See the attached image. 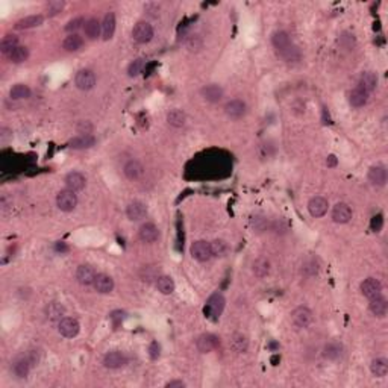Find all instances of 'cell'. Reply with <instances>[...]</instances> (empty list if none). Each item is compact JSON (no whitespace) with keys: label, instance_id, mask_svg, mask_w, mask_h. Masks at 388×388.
Here are the masks:
<instances>
[{"label":"cell","instance_id":"7bdbcfd3","mask_svg":"<svg viewBox=\"0 0 388 388\" xmlns=\"http://www.w3.org/2000/svg\"><path fill=\"white\" fill-rule=\"evenodd\" d=\"M29 58V50L24 47V46H18L15 47L9 55H8V59L14 64H21L24 62L26 59Z\"/></svg>","mask_w":388,"mask_h":388},{"label":"cell","instance_id":"f5cc1de1","mask_svg":"<svg viewBox=\"0 0 388 388\" xmlns=\"http://www.w3.org/2000/svg\"><path fill=\"white\" fill-rule=\"evenodd\" d=\"M167 388H184L185 387V382L184 381H170L165 384Z\"/></svg>","mask_w":388,"mask_h":388},{"label":"cell","instance_id":"603a6c76","mask_svg":"<svg viewBox=\"0 0 388 388\" xmlns=\"http://www.w3.org/2000/svg\"><path fill=\"white\" fill-rule=\"evenodd\" d=\"M123 173H124V176H126L127 179L135 181V179H140V178L143 176V173H144V167L141 165V162H140V161H137V159H131V161H127V162L124 164V167H123Z\"/></svg>","mask_w":388,"mask_h":388},{"label":"cell","instance_id":"e575fe53","mask_svg":"<svg viewBox=\"0 0 388 388\" xmlns=\"http://www.w3.org/2000/svg\"><path fill=\"white\" fill-rule=\"evenodd\" d=\"M82 46H83V38L79 36L77 33H70V35L65 36V39L62 41V47H64L67 52H77Z\"/></svg>","mask_w":388,"mask_h":388},{"label":"cell","instance_id":"e0dca14e","mask_svg":"<svg viewBox=\"0 0 388 388\" xmlns=\"http://www.w3.org/2000/svg\"><path fill=\"white\" fill-rule=\"evenodd\" d=\"M378 74L373 73V71H364L361 76H360V82H358V88H361L363 91H366L367 94H370L372 91L376 90L378 87Z\"/></svg>","mask_w":388,"mask_h":388},{"label":"cell","instance_id":"836d02e7","mask_svg":"<svg viewBox=\"0 0 388 388\" xmlns=\"http://www.w3.org/2000/svg\"><path fill=\"white\" fill-rule=\"evenodd\" d=\"M156 288H158V291H161L162 294H171V293L175 291L176 285H175V281H173L170 276L161 275V276L156 278Z\"/></svg>","mask_w":388,"mask_h":388},{"label":"cell","instance_id":"bcb514c9","mask_svg":"<svg viewBox=\"0 0 388 388\" xmlns=\"http://www.w3.org/2000/svg\"><path fill=\"white\" fill-rule=\"evenodd\" d=\"M250 225L256 232H263L269 228V220L263 215H253L250 219Z\"/></svg>","mask_w":388,"mask_h":388},{"label":"cell","instance_id":"484cf974","mask_svg":"<svg viewBox=\"0 0 388 388\" xmlns=\"http://www.w3.org/2000/svg\"><path fill=\"white\" fill-rule=\"evenodd\" d=\"M272 44H273V47L281 53V52H284L287 47L291 46L290 35H288L285 30H276V32L272 35Z\"/></svg>","mask_w":388,"mask_h":388},{"label":"cell","instance_id":"2e32d148","mask_svg":"<svg viewBox=\"0 0 388 388\" xmlns=\"http://www.w3.org/2000/svg\"><path fill=\"white\" fill-rule=\"evenodd\" d=\"M126 215L131 222H138L143 220L147 215V208L143 202L140 200H134L127 205L126 208Z\"/></svg>","mask_w":388,"mask_h":388},{"label":"cell","instance_id":"7a4b0ae2","mask_svg":"<svg viewBox=\"0 0 388 388\" xmlns=\"http://www.w3.org/2000/svg\"><path fill=\"white\" fill-rule=\"evenodd\" d=\"M225 304H226V300H225V297H223L220 293L212 294V296L206 300V305H205V308H203L205 316L209 317V319H217V317H220V314H222L223 310H225Z\"/></svg>","mask_w":388,"mask_h":388},{"label":"cell","instance_id":"8fae6325","mask_svg":"<svg viewBox=\"0 0 388 388\" xmlns=\"http://www.w3.org/2000/svg\"><path fill=\"white\" fill-rule=\"evenodd\" d=\"M328 208H329V203L325 197L322 196H316L313 197L310 202H308V211L313 217L319 219V217H323L326 212H328Z\"/></svg>","mask_w":388,"mask_h":388},{"label":"cell","instance_id":"7dc6e473","mask_svg":"<svg viewBox=\"0 0 388 388\" xmlns=\"http://www.w3.org/2000/svg\"><path fill=\"white\" fill-rule=\"evenodd\" d=\"M64 6H65V3H64L62 0L49 2V5H47V15H49V17H53V15L59 14V12L64 9Z\"/></svg>","mask_w":388,"mask_h":388},{"label":"cell","instance_id":"8992f818","mask_svg":"<svg viewBox=\"0 0 388 388\" xmlns=\"http://www.w3.org/2000/svg\"><path fill=\"white\" fill-rule=\"evenodd\" d=\"M74 83L79 90L82 91H90L94 88L96 85V74L88 70V68H83V70H79L76 73V77H74Z\"/></svg>","mask_w":388,"mask_h":388},{"label":"cell","instance_id":"3957f363","mask_svg":"<svg viewBox=\"0 0 388 388\" xmlns=\"http://www.w3.org/2000/svg\"><path fill=\"white\" fill-rule=\"evenodd\" d=\"M56 205L64 212H71L77 206V196L71 190H61L56 196Z\"/></svg>","mask_w":388,"mask_h":388},{"label":"cell","instance_id":"ab89813d","mask_svg":"<svg viewBox=\"0 0 388 388\" xmlns=\"http://www.w3.org/2000/svg\"><path fill=\"white\" fill-rule=\"evenodd\" d=\"M211 244V252H212V256H217V258H225L228 253H229V244L225 241V240H214L209 243Z\"/></svg>","mask_w":388,"mask_h":388},{"label":"cell","instance_id":"f546056e","mask_svg":"<svg viewBox=\"0 0 388 388\" xmlns=\"http://www.w3.org/2000/svg\"><path fill=\"white\" fill-rule=\"evenodd\" d=\"M96 144V138L88 134V135H79L70 141V147L74 150H83V149H91Z\"/></svg>","mask_w":388,"mask_h":388},{"label":"cell","instance_id":"5bb4252c","mask_svg":"<svg viewBox=\"0 0 388 388\" xmlns=\"http://www.w3.org/2000/svg\"><path fill=\"white\" fill-rule=\"evenodd\" d=\"M351 219H352V209H351V206H349L348 203L338 202V203L332 208V220H334L335 223L343 225V223L351 222Z\"/></svg>","mask_w":388,"mask_h":388},{"label":"cell","instance_id":"30bf717a","mask_svg":"<svg viewBox=\"0 0 388 388\" xmlns=\"http://www.w3.org/2000/svg\"><path fill=\"white\" fill-rule=\"evenodd\" d=\"M196 346H197L199 352H202V354H209V352L215 351V349L220 346V340H219L215 335H212V334H203V335H200V337L197 338Z\"/></svg>","mask_w":388,"mask_h":388},{"label":"cell","instance_id":"ffe728a7","mask_svg":"<svg viewBox=\"0 0 388 388\" xmlns=\"http://www.w3.org/2000/svg\"><path fill=\"white\" fill-rule=\"evenodd\" d=\"M93 287L96 288V291L102 293V294H108L114 290V279L109 275L105 273H97Z\"/></svg>","mask_w":388,"mask_h":388},{"label":"cell","instance_id":"5b68a950","mask_svg":"<svg viewBox=\"0 0 388 388\" xmlns=\"http://www.w3.org/2000/svg\"><path fill=\"white\" fill-rule=\"evenodd\" d=\"M190 253L191 256L199 261V263H206L212 258V252H211V244L203 241V240H199V241H194L191 244V249H190Z\"/></svg>","mask_w":388,"mask_h":388},{"label":"cell","instance_id":"4316f807","mask_svg":"<svg viewBox=\"0 0 388 388\" xmlns=\"http://www.w3.org/2000/svg\"><path fill=\"white\" fill-rule=\"evenodd\" d=\"M83 32H85V36L88 39H96L97 36H100V32H102V23L91 17L88 20H85V24H83Z\"/></svg>","mask_w":388,"mask_h":388},{"label":"cell","instance_id":"f35d334b","mask_svg":"<svg viewBox=\"0 0 388 388\" xmlns=\"http://www.w3.org/2000/svg\"><path fill=\"white\" fill-rule=\"evenodd\" d=\"M15 47H18V36L17 35H12V33H8L2 38L0 41V50L8 56Z\"/></svg>","mask_w":388,"mask_h":388},{"label":"cell","instance_id":"7402d4cb","mask_svg":"<svg viewBox=\"0 0 388 388\" xmlns=\"http://www.w3.org/2000/svg\"><path fill=\"white\" fill-rule=\"evenodd\" d=\"M115 26H117L115 14H114V12L105 14L103 20H102V38H103L105 41H108V39H111V38L114 36Z\"/></svg>","mask_w":388,"mask_h":388},{"label":"cell","instance_id":"ba28073f","mask_svg":"<svg viewBox=\"0 0 388 388\" xmlns=\"http://www.w3.org/2000/svg\"><path fill=\"white\" fill-rule=\"evenodd\" d=\"M58 331L62 337L65 338H73L79 334L80 331V325L76 319L73 317H64L59 323H58Z\"/></svg>","mask_w":388,"mask_h":388},{"label":"cell","instance_id":"9c48e42d","mask_svg":"<svg viewBox=\"0 0 388 388\" xmlns=\"http://www.w3.org/2000/svg\"><path fill=\"white\" fill-rule=\"evenodd\" d=\"M127 364V357L120 352V351H112V352H108L105 357H103V366L109 370H117V369H121Z\"/></svg>","mask_w":388,"mask_h":388},{"label":"cell","instance_id":"d6986e66","mask_svg":"<svg viewBox=\"0 0 388 388\" xmlns=\"http://www.w3.org/2000/svg\"><path fill=\"white\" fill-rule=\"evenodd\" d=\"M200 94L202 97L206 100V102H211V103H217L222 100L223 97V90L220 85L217 83H209V85H205L202 90H200Z\"/></svg>","mask_w":388,"mask_h":388},{"label":"cell","instance_id":"74e56055","mask_svg":"<svg viewBox=\"0 0 388 388\" xmlns=\"http://www.w3.org/2000/svg\"><path fill=\"white\" fill-rule=\"evenodd\" d=\"M9 97L12 100H23V99H29L30 97V88L24 83H15L11 90H9Z\"/></svg>","mask_w":388,"mask_h":388},{"label":"cell","instance_id":"db71d44e","mask_svg":"<svg viewBox=\"0 0 388 388\" xmlns=\"http://www.w3.org/2000/svg\"><path fill=\"white\" fill-rule=\"evenodd\" d=\"M326 164H328L329 167H334V165L337 164V158H335L334 155H329V156H328V161H326Z\"/></svg>","mask_w":388,"mask_h":388},{"label":"cell","instance_id":"6da1fadb","mask_svg":"<svg viewBox=\"0 0 388 388\" xmlns=\"http://www.w3.org/2000/svg\"><path fill=\"white\" fill-rule=\"evenodd\" d=\"M291 322L299 329H307L314 322V314L308 307H297L291 313Z\"/></svg>","mask_w":388,"mask_h":388},{"label":"cell","instance_id":"60d3db41","mask_svg":"<svg viewBox=\"0 0 388 388\" xmlns=\"http://www.w3.org/2000/svg\"><path fill=\"white\" fill-rule=\"evenodd\" d=\"M270 273V263L266 258H258L253 263V275L260 279L266 278Z\"/></svg>","mask_w":388,"mask_h":388},{"label":"cell","instance_id":"b9f144b4","mask_svg":"<svg viewBox=\"0 0 388 388\" xmlns=\"http://www.w3.org/2000/svg\"><path fill=\"white\" fill-rule=\"evenodd\" d=\"M343 355V348L338 343H329L323 349V357L329 361H335Z\"/></svg>","mask_w":388,"mask_h":388},{"label":"cell","instance_id":"8d00e7d4","mask_svg":"<svg viewBox=\"0 0 388 388\" xmlns=\"http://www.w3.org/2000/svg\"><path fill=\"white\" fill-rule=\"evenodd\" d=\"M372 375L376 378H385L388 373V363L385 358H375L370 364Z\"/></svg>","mask_w":388,"mask_h":388},{"label":"cell","instance_id":"83f0119b","mask_svg":"<svg viewBox=\"0 0 388 388\" xmlns=\"http://www.w3.org/2000/svg\"><path fill=\"white\" fill-rule=\"evenodd\" d=\"M30 369H32V363L29 361L27 357H21V358L15 360L12 364V372L17 378H26L29 375Z\"/></svg>","mask_w":388,"mask_h":388},{"label":"cell","instance_id":"cb8c5ba5","mask_svg":"<svg viewBox=\"0 0 388 388\" xmlns=\"http://www.w3.org/2000/svg\"><path fill=\"white\" fill-rule=\"evenodd\" d=\"M44 311H46V317L50 322H53V323H56V322L59 323L64 319V316H65V308L61 304H58V302L49 304Z\"/></svg>","mask_w":388,"mask_h":388},{"label":"cell","instance_id":"ee69618b","mask_svg":"<svg viewBox=\"0 0 388 388\" xmlns=\"http://www.w3.org/2000/svg\"><path fill=\"white\" fill-rule=\"evenodd\" d=\"M146 59L144 58H137V59H134L131 64H129V67H127V74L131 76V77H135V76H138V74H141L143 71H144V68H146Z\"/></svg>","mask_w":388,"mask_h":388},{"label":"cell","instance_id":"1f68e13d","mask_svg":"<svg viewBox=\"0 0 388 388\" xmlns=\"http://www.w3.org/2000/svg\"><path fill=\"white\" fill-rule=\"evenodd\" d=\"M369 310H370V313H372L375 317H384V316L387 314L388 310L387 300H385L382 296H378V297H375V299L370 300Z\"/></svg>","mask_w":388,"mask_h":388},{"label":"cell","instance_id":"681fc988","mask_svg":"<svg viewBox=\"0 0 388 388\" xmlns=\"http://www.w3.org/2000/svg\"><path fill=\"white\" fill-rule=\"evenodd\" d=\"M372 231L373 232H381L382 226H384V219H382V214H378L372 219Z\"/></svg>","mask_w":388,"mask_h":388},{"label":"cell","instance_id":"f1b7e54d","mask_svg":"<svg viewBox=\"0 0 388 388\" xmlns=\"http://www.w3.org/2000/svg\"><path fill=\"white\" fill-rule=\"evenodd\" d=\"M229 346L235 354H246L249 349V340L243 334H234L229 340Z\"/></svg>","mask_w":388,"mask_h":388},{"label":"cell","instance_id":"4fadbf2b","mask_svg":"<svg viewBox=\"0 0 388 388\" xmlns=\"http://www.w3.org/2000/svg\"><path fill=\"white\" fill-rule=\"evenodd\" d=\"M247 111V106L243 100L240 99H234V100H229L226 105H225V112L228 117L234 118V120H238L241 118Z\"/></svg>","mask_w":388,"mask_h":388},{"label":"cell","instance_id":"44dd1931","mask_svg":"<svg viewBox=\"0 0 388 388\" xmlns=\"http://www.w3.org/2000/svg\"><path fill=\"white\" fill-rule=\"evenodd\" d=\"M369 182L375 187H384L387 182V168L384 165H373L369 170Z\"/></svg>","mask_w":388,"mask_h":388},{"label":"cell","instance_id":"52a82bcc","mask_svg":"<svg viewBox=\"0 0 388 388\" xmlns=\"http://www.w3.org/2000/svg\"><path fill=\"white\" fill-rule=\"evenodd\" d=\"M361 293L364 297H367L369 300L382 296V284L379 279L376 278H367L363 284H361Z\"/></svg>","mask_w":388,"mask_h":388},{"label":"cell","instance_id":"9a60e30c","mask_svg":"<svg viewBox=\"0 0 388 388\" xmlns=\"http://www.w3.org/2000/svg\"><path fill=\"white\" fill-rule=\"evenodd\" d=\"M96 276H97L96 270H94L91 266H87V264L79 266L77 270H76V279H77V282H79L80 285H85V287L93 285Z\"/></svg>","mask_w":388,"mask_h":388},{"label":"cell","instance_id":"d590c367","mask_svg":"<svg viewBox=\"0 0 388 388\" xmlns=\"http://www.w3.org/2000/svg\"><path fill=\"white\" fill-rule=\"evenodd\" d=\"M282 58H284V61L287 62V64H297L300 59H302V52H300V49L297 47V46H290V47H287L284 52H281L279 53Z\"/></svg>","mask_w":388,"mask_h":388},{"label":"cell","instance_id":"f907efd6","mask_svg":"<svg viewBox=\"0 0 388 388\" xmlns=\"http://www.w3.org/2000/svg\"><path fill=\"white\" fill-rule=\"evenodd\" d=\"M76 129H77L79 134L88 135V134H91V131H93V124H91L90 121H79L77 126H76Z\"/></svg>","mask_w":388,"mask_h":388},{"label":"cell","instance_id":"4dcf8cb0","mask_svg":"<svg viewBox=\"0 0 388 388\" xmlns=\"http://www.w3.org/2000/svg\"><path fill=\"white\" fill-rule=\"evenodd\" d=\"M167 123L170 124V126H173V127H182V126H185V123H187V115H185V112L184 111H181V109H170L168 112H167Z\"/></svg>","mask_w":388,"mask_h":388},{"label":"cell","instance_id":"c3c4849f","mask_svg":"<svg viewBox=\"0 0 388 388\" xmlns=\"http://www.w3.org/2000/svg\"><path fill=\"white\" fill-rule=\"evenodd\" d=\"M83 24H85V20L82 17H76L73 20H70L67 24H65V30L70 32V33H74L76 30H79L80 27L83 29Z\"/></svg>","mask_w":388,"mask_h":388},{"label":"cell","instance_id":"816d5d0a","mask_svg":"<svg viewBox=\"0 0 388 388\" xmlns=\"http://www.w3.org/2000/svg\"><path fill=\"white\" fill-rule=\"evenodd\" d=\"M149 352H150V357H152L153 360H156V358L159 357V346H158V343H156V341H153V343L150 344Z\"/></svg>","mask_w":388,"mask_h":388},{"label":"cell","instance_id":"d6a6232c","mask_svg":"<svg viewBox=\"0 0 388 388\" xmlns=\"http://www.w3.org/2000/svg\"><path fill=\"white\" fill-rule=\"evenodd\" d=\"M369 102V94L366 91H363L361 88H355L349 93V103L354 106V108H361L364 106L366 103Z\"/></svg>","mask_w":388,"mask_h":388},{"label":"cell","instance_id":"ac0fdd59","mask_svg":"<svg viewBox=\"0 0 388 388\" xmlns=\"http://www.w3.org/2000/svg\"><path fill=\"white\" fill-rule=\"evenodd\" d=\"M65 185H67V188L68 190H71V191H82L83 188H85V185H87V179H85V176L82 175V173H79V171H71V173H68L67 176H65Z\"/></svg>","mask_w":388,"mask_h":388},{"label":"cell","instance_id":"7c38bea8","mask_svg":"<svg viewBox=\"0 0 388 388\" xmlns=\"http://www.w3.org/2000/svg\"><path fill=\"white\" fill-rule=\"evenodd\" d=\"M138 237H140V240H141L143 243L152 244V243H155V241L159 238V231H158V228H156L153 223L147 222V223H143V225L140 226V229H138Z\"/></svg>","mask_w":388,"mask_h":388},{"label":"cell","instance_id":"277c9868","mask_svg":"<svg viewBox=\"0 0 388 388\" xmlns=\"http://www.w3.org/2000/svg\"><path fill=\"white\" fill-rule=\"evenodd\" d=\"M132 38L138 42V44H146L153 38V27L150 23L147 21H138L134 29H132Z\"/></svg>","mask_w":388,"mask_h":388},{"label":"cell","instance_id":"d4e9b609","mask_svg":"<svg viewBox=\"0 0 388 388\" xmlns=\"http://www.w3.org/2000/svg\"><path fill=\"white\" fill-rule=\"evenodd\" d=\"M44 21V17L39 15V14H35V15H27V17H23L20 18L17 23H15V29H20V30H24V29H32V27H38L41 26Z\"/></svg>","mask_w":388,"mask_h":388},{"label":"cell","instance_id":"f6af8a7d","mask_svg":"<svg viewBox=\"0 0 388 388\" xmlns=\"http://www.w3.org/2000/svg\"><path fill=\"white\" fill-rule=\"evenodd\" d=\"M185 47L190 50V52H199L202 47H203V39L200 35H190L187 39H185Z\"/></svg>","mask_w":388,"mask_h":388}]
</instances>
